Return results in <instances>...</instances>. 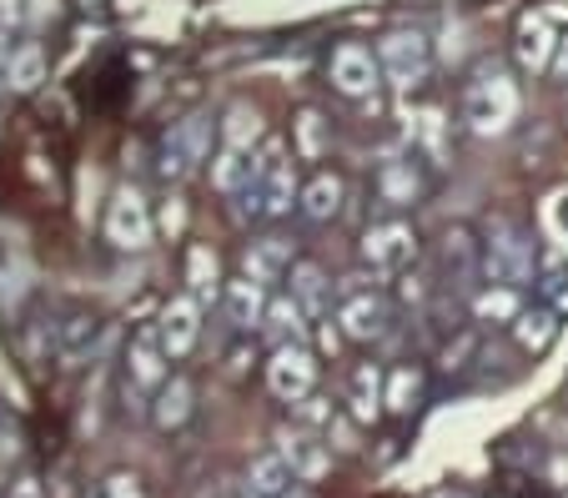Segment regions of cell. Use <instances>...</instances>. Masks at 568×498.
<instances>
[{
    "mask_svg": "<svg viewBox=\"0 0 568 498\" xmlns=\"http://www.w3.org/2000/svg\"><path fill=\"white\" fill-rule=\"evenodd\" d=\"M518 81L508 77L498 61H483L478 71L463 87V121H468L473 136H504L518 121Z\"/></svg>",
    "mask_w": 568,
    "mask_h": 498,
    "instance_id": "obj_1",
    "label": "cell"
},
{
    "mask_svg": "<svg viewBox=\"0 0 568 498\" xmlns=\"http://www.w3.org/2000/svg\"><path fill=\"white\" fill-rule=\"evenodd\" d=\"M166 363H172V353L161 343V327L156 323L136 327L126 343V358H121V398H126V413H151L156 388L172 378Z\"/></svg>",
    "mask_w": 568,
    "mask_h": 498,
    "instance_id": "obj_2",
    "label": "cell"
},
{
    "mask_svg": "<svg viewBox=\"0 0 568 498\" xmlns=\"http://www.w3.org/2000/svg\"><path fill=\"white\" fill-rule=\"evenodd\" d=\"M483 277L488 282H508V287H524L528 277L538 272V247L514 217H488L483 222Z\"/></svg>",
    "mask_w": 568,
    "mask_h": 498,
    "instance_id": "obj_3",
    "label": "cell"
},
{
    "mask_svg": "<svg viewBox=\"0 0 568 498\" xmlns=\"http://www.w3.org/2000/svg\"><path fill=\"white\" fill-rule=\"evenodd\" d=\"M212 131H216V121L206 111H192V116L176 121L166 131V141H161V162H156L161 182H186L206 162V152H212Z\"/></svg>",
    "mask_w": 568,
    "mask_h": 498,
    "instance_id": "obj_4",
    "label": "cell"
},
{
    "mask_svg": "<svg viewBox=\"0 0 568 498\" xmlns=\"http://www.w3.org/2000/svg\"><path fill=\"white\" fill-rule=\"evenodd\" d=\"M363 262L373 277L408 272L413 262H418V232H413V222H403V217L373 222V227L363 232Z\"/></svg>",
    "mask_w": 568,
    "mask_h": 498,
    "instance_id": "obj_5",
    "label": "cell"
},
{
    "mask_svg": "<svg viewBox=\"0 0 568 498\" xmlns=\"http://www.w3.org/2000/svg\"><path fill=\"white\" fill-rule=\"evenodd\" d=\"M377 61H383L387 87L413 91V87H423L433 71V45L423 31H387L383 41H377Z\"/></svg>",
    "mask_w": 568,
    "mask_h": 498,
    "instance_id": "obj_6",
    "label": "cell"
},
{
    "mask_svg": "<svg viewBox=\"0 0 568 498\" xmlns=\"http://www.w3.org/2000/svg\"><path fill=\"white\" fill-rule=\"evenodd\" d=\"M156 237V222H151V206L136 186H121L106 206V242L116 252H141Z\"/></svg>",
    "mask_w": 568,
    "mask_h": 498,
    "instance_id": "obj_7",
    "label": "cell"
},
{
    "mask_svg": "<svg viewBox=\"0 0 568 498\" xmlns=\"http://www.w3.org/2000/svg\"><path fill=\"white\" fill-rule=\"evenodd\" d=\"M327 77H333V87L343 91V96H353V101L373 96V91L387 81L377 51H373V45H363V41H343V45H337V51L327 55Z\"/></svg>",
    "mask_w": 568,
    "mask_h": 498,
    "instance_id": "obj_8",
    "label": "cell"
},
{
    "mask_svg": "<svg viewBox=\"0 0 568 498\" xmlns=\"http://www.w3.org/2000/svg\"><path fill=\"white\" fill-rule=\"evenodd\" d=\"M267 388H272V398H282V403H302L312 388H317V358H312L302 343L272 347V358H267Z\"/></svg>",
    "mask_w": 568,
    "mask_h": 498,
    "instance_id": "obj_9",
    "label": "cell"
},
{
    "mask_svg": "<svg viewBox=\"0 0 568 498\" xmlns=\"http://www.w3.org/2000/svg\"><path fill=\"white\" fill-rule=\"evenodd\" d=\"M373 186H377V202L393 206V212L418 206L423 192H428V176H423V166H418V152L383 162V166H377V176H373Z\"/></svg>",
    "mask_w": 568,
    "mask_h": 498,
    "instance_id": "obj_10",
    "label": "cell"
},
{
    "mask_svg": "<svg viewBox=\"0 0 568 498\" xmlns=\"http://www.w3.org/2000/svg\"><path fill=\"white\" fill-rule=\"evenodd\" d=\"M337 327L353 343H377L393 327V303L383 293H347L343 307H337Z\"/></svg>",
    "mask_w": 568,
    "mask_h": 498,
    "instance_id": "obj_11",
    "label": "cell"
},
{
    "mask_svg": "<svg viewBox=\"0 0 568 498\" xmlns=\"http://www.w3.org/2000/svg\"><path fill=\"white\" fill-rule=\"evenodd\" d=\"M156 327H161V343H166V353H172V358H186V353L196 347V337H202V303H196L192 293L166 297Z\"/></svg>",
    "mask_w": 568,
    "mask_h": 498,
    "instance_id": "obj_12",
    "label": "cell"
},
{
    "mask_svg": "<svg viewBox=\"0 0 568 498\" xmlns=\"http://www.w3.org/2000/svg\"><path fill=\"white\" fill-rule=\"evenodd\" d=\"M514 55L524 71H554V55H558V35H554V21L544 11H528L514 31Z\"/></svg>",
    "mask_w": 568,
    "mask_h": 498,
    "instance_id": "obj_13",
    "label": "cell"
},
{
    "mask_svg": "<svg viewBox=\"0 0 568 498\" xmlns=\"http://www.w3.org/2000/svg\"><path fill=\"white\" fill-rule=\"evenodd\" d=\"M247 498H302V478L287 468L282 454H262L247 464V484H242Z\"/></svg>",
    "mask_w": 568,
    "mask_h": 498,
    "instance_id": "obj_14",
    "label": "cell"
},
{
    "mask_svg": "<svg viewBox=\"0 0 568 498\" xmlns=\"http://www.w3.org/2000/svg\"><path fill=\"white\" fill-rule=\"evenodd\" d=\"M267 282H252L247 272L236 282H226V293H222V307L226 317H232V327H242V333H262V317H267Z\"/></svg>",
    "mask_w": 568,
    "mask_h": 498,
    "instance_id": "obj_15",
    "label": "cell"
},
{
    "mask_svg": "<svg viewBox=\"0 0 568 498\" xmlns=\"http://www.w3.org/2000/svg\"><path fill=\"white\" fill-rule=\"evenodd\" d=\"M277 454L287 458V468L302 478V484H317V478H327V468H333V454H327L312 434H302V428H282Z\"/></svg>",
    "mask_w": 568,
    "mask_h": 498,
    "instance_id": "obj_16",
    "label": "cell"
},
{
    "mask_svg": "<svg viewBox=\"0 0 568 498\" xmlns=\"http://www.w3.org/2000/svg\"><path fill=\"white\" fill-rule=\"evenodd\" d=\"M192 408H196V388L182 378V373H172V378L156 388V398H151V413H146V418L156 423L161 434H176V428L192 418Z\"/></svg>",
    "mask_w": 568,
    "mask_h": 498,
    "instance_id": "obj_17",
    "label": "cell"
},
{
    "mask_svg": "<svg viewBox=\"0 0 568 498\" xmlns=\"http://www.w3.org/2000/svg\"><path fill=\"white\" fill-rule=\"evenodd\" d=\"M186 293L196 297V303H216V297L226 293V277H222V257H216L206 242H192L186 247Z\"/></svg>",
    "mask_w": 568,
    "mask_h": 498,
    "instance_id": "obj_18",
    "label": "cell"
},
{
    "mask_svg": "<svg viewBox=\"0 0 568 498\" xmlns=\"http://www.w3.org/2000/svg\"><path fill=\"white\" fill-rule=\"evenodd\" d=\"M292 262H297V257H292V242L287 237H257L247 252H242V272H247L252 282H267V287L287 277Z\"/></svg>",
    "mask_w": 568,
    "mask_h": 498,
    "instance_id": "obj_19",
    "label": "cell"
},
{
    "mask_svg": "<svg viewBox=\"0 0 568 498\" xmlns=\"http://www.w3.org/2000/svg\"><path fill=\"white\" fill-rule=\"evenodd\" d=\"M287 293L297 297L307 317H327V307H333V282H327V272H322L317 262H292Z\"/></svg>",
    "mask_w": 568,
    "mask_h": 498,
    "instance_id": "obj_20",
    "label": "cell"
},
{
    "mask_svg": "<svg viewBox=\"0 0 568 498\" xmlns=\"http://www.w3.org/2000/svg\"><path fill=\"white\" fill-rule=\"evenodd\" d=\"M216 136H222V146H232V152H257L262 141H267V126H262V111L247 106V101H236V106H226V116L216 121Z\"/></svg>",
    "mask_w": 568,
    "mask_h": 498,
    "instance_id": "obj_21",
    "label": "cell"
},
{
    "mask_svg": "<svg viewBox=\"0 0 568 498\" xmlns=\"http://www.w3.org/2000/svg\"><path fill=\"white\" fill-rule=\"evenodd\" d=\"M343 196H347V186H343V176H333V172H317V176H307L302 182V217L307 222H333V217H343Z\"/></svg>",
    "mask_w": 568,
    "mask_h": 498,
    "instance_id": "obj_22",
    "label": "cell"
},
{
    "mask_svg": "<svg viewBox=\"0 0 568 498\" xmlns=\"http://www.w3.org/2000/svg\"><path fill=\"white\" fill-rule=\"evenodd\" d=\"M262 333L272 337V347L282 343H302V333H307V313H302V303L292 293H277L267 303V317H262Z\"/></svg>",
    "mask_w": 568,
    "mask_h": 498,
    "instance_id": "obj_23",
    "label": "cell"
},
{
    "mask_svg": "<svg viewBox=\"0 0 568 498\" xmlns=\"http://www.w3.org/2000/svg\"><path fill=\"white\" fill-rule=\"evenodd\" d=\"M347 403H353V413L363 423H373L387 403V373L377 368V363H363V368L353 373V393H347Z\"/></svg>",
    "mask_w": 568,
    "mask_h": 498,
    "instance_id": "obj_24",
    "label": "cell"
},
{
    "mask_svg": "<svg viewBox=\"0 0 568 498\" xmlns=\"http://www.w3.org/2000/svg\"><path fill=\"white\" fill-rule=\"evenodd\" d=\"M514 337L524 353H548L558 337V313L554 307H524V313L514 317Z\"/></svg>",
    "mask_w": 568,
    "mask_h": 498,
    "instance_id": "obj_25",
    "label": "cell"
},
{
    "mask_svg": "<svg viewBox=\"0 0 568 498\" xmlns=\"http://www.w3.org/2000/svg\"><path fill=\"white\" fill-rule=\"evenodd\" d=\"M413 152H423L433 166L448 162V116L438 106L418 111V121H413Z\"/></svg>",
    "mask_w": 568,
    "mask_h": 498,
    "instance_id": "obj_26",
    "label": "cell"
},
{
    "mask_svg": "<svg viewBox=\"0 0 568 498\" xmlns=\"http://www.w3.org/2000/svg\"><path fill=\"white\" fill-rule=\"evenodd\" d=\"M473 313H478V323H508L514 327V317L524 313V297H518V287H508V282H488V287L473 297Z\"/></svg>",
    "mask_w": 568,
    "mask_h": 498,
    "instance_id": "obj_27",
    "label": "cell"
},
{
    "mask_svg": "<svg viewBox=\"0 0 568 498\" xmlns=\"http://www.w3.org/2000/svg\"><path fill=\"white\" fill-rule=\"evenodd\" d=\"M45 81V51L36 41L16 45L11 65H6V91H16V96H26V91H36Z\"/></svg>",
    "mask_w": 568,
    "mask_h": 498,
    "instance_id": "obj_28",
    "label": "cell"
},
{
    "mask_svg": "<svg viewBox=\"0 0 568 498\" xmlns=\"http://www.w3.org/2000/svg\"><path fill=\"white\" fill-rule=\"evenodd\" d=\"M297 156L302 162H322V156H327V146H333V126H327V116H322V111H302L297 116Z\"/></svg>",
    "mask_w": 568,
    "mask_h": 498,
    "instance_id": "obj_29",
    "label": "cell"
},
{
    "mask_svg": "<svg viewBox=\"0 0 568 498\" xmlns=\"http://www.w3.org/2000/svg\"><path fill=\"white\" fill-rule=\"evenodd\" d=\"M252 176V156L247 152H232V146H222V152L212 156V186L222 196H236L242 186H247Z\"/></svg>",
    "mask_w": 568,
    "mask_h": 498,
    "instance_id": "obj_30",
    "label": "cell"
},
{
    "mask_svg": "<svg viewBox=\"0 0 568 498\" xmlns=\"http://www.w3.org/2000/svg\"><path fill=\"white\" fill-rule=\"evenodd\" d=\"M423 398V373L418 368H393L387 373V408L393 413H413Z\"/></svg>",
    "mask_w": 568,
    "mask_h": 498,
    "instance_id": "obj_31",
    "label": "cell"
},
{
    "mask_svg": "<svg viewBox=\"0 0 568 498\" xmlns=\"http://www.w3.org/2000/svg\"><path fill=\"white\" fill-rule=\"evenodd\" d=\"M538 293H544V307H554L558 317H568V267L558 252L544 257V282H538Z\"/></svg>",
    "mask_w": 568,
    "mask_h": 498,
    "instance_id": "obj_32",
    "label": "cell"
},
{
    "mask_svg": "<svg viewBox=\"0 0 568 498\" xmlns=\"http://www.w3.org/2000/svg\"><path fill=\"white\" fill-rule=\"evenodd\" d=\"M97 317H71V323H65L61 327V358L65 363H81V358H87V347L91 343H97Z\"/></svg>",
    "mask_w": 568,
    "mask_h": 498,
    "instance_id": "obj_33",
    "label": "cell"
},
{
    "mask_svg": "<svg viewBox=\"0 0 568 498\" xmlns=\"http://www.w3.org/2000/svg\"><path fill=\"white\" fill-rule=\"evenodd\" d=\"M87 498H141V478L126 474V468H116V474L97 478V484L87 488Z\"/></svg>",
    "mask_w": 568,
    "mask_h": 498,
    "instance_id": "obj_34",
    "label": "cell"
},
{
    "mask_svg": "<svg viewBox=\"0 0 568 498\" xmlns=\"http://www.w3.org/2000/svg\"><path fill=\"white\" fill-rule=\"evenodd\" d=\"M302 418L307 423H333V403L317 398V393H307V398H302Z\"/></svg>",
    "mask_w": 568,
    "mask_h": 498,
    "instance_id": "obj_35",
    "label": "cell"
},
{
    "mask_svg": "<svg viewBox=\"0 0 568 498\" xmlns=\"http://www.w3.org/2000/svg\"><path fill=\"white\" fill-rule=\"evenodd\" d=\"M31 6V26L41 31V26H51L55 16H61V0H26Z\"/></svg>",
    "mask_w": 568,
    "mask_h": 498,
    "instance_id": "obj_36",
    "label": "cell"
},
{
    "mask_svg": "<svg viewBox=\"0 0 568 498\" xmlns=\"http://www.w3.org/2000/svg\"><path fill=\"white\" fill-rule=\"evenodd\" d=\"M21 21H31V6H26V0H0V26L11 31V26H21Z\"/></svg>",
    "mask_w": 568,
    "mask_h": 498,
    "instance_id": "obj_37",
    "label": "cell"
},
{
    "mask_svg": "<svg viewBox=\"0 0 568 498\" xmlns=\"http://www.w3.org/2000/svg\"><path fill=\"white\" fill-rule=\"evenodd\" d=\"M6 498H45V488H41V478H36V474H21Z\"/></svg>",
    "mask_w": 568,
    "mask_h": 498,
    "instance_id": "obj_38",
    "label": "cell"
},
{
    "mask_svg": "<svg viewBox=\"0 0 568 498\" xmlns=\"http://www.w3.org/2000/svg\"><path fill=\"white\" fill-rule=\"evenodd\" d=\"M182 222H186L182 202H166V206H161V227H166V232H182Z\"/></svg>",
    "mask_w": 568,
    "mask_h": 498,
    "instance_id": "obj_39",
    "label": "cell"
},
{
    "mask_svg": "<svg viewBox=\"0 0 568 498\" xmlns=\"http://www.w3.org/2000/svg\"><path fill=\"white\" fill-rule=\"evenodd\" d=\"M554 77L568 81V35H558V55H554Z\"/></svg>",
    "mask_w": 568,
    "mask_h": 498,
    "instance_id": "obj_40",
    "label": "cell"
},
{
    "mask_svg": "<svg viewBox=\"0 0 568 498\" xmlns=\"http://www.w3.org/2000/svg\"><path fill=\"white\" fill-rule=\"evenodd\" d=\"M11 55H16V45H11V31L0 26V77H6V65H11Z\"/></svg>",
    "mask_w": 568,
    "mask_h": 498,
    "instance_id": "obj_41",
    "label": "cell"
},
{
    "mask_svg": "<svg viewBox=\"0 0 568 498\" xmlns=\"http://www.w3.org/2000/svg\"><path fill=\"white\" fill-rule=\"evenodd\" d=\"M6 454H16V438L6 434V428H0V458H6Z\"/></svg>",
    "mask_w": 568,
    "mask_h": 498,
    "instance_id": "obj_42",
    "label": "cell"
},
{
    "mask_svg": "<svg viewBox=\"0 0 568 498\" xmlns=\"http://www.w3.org/2000/svg\"><path fill=\"white\" fill-rule=\"evenodd\" d=\"M75 6H81V11H101V6H106V0H75Z\"/></svg>",
    "mask_w": 568,
    "mask_h": 498,
    "instance_id": "obj_43",
    "label": "cell"
},
{
    "mask_svg": "<svg viewBox=\"0 0 568 498\" xmlns=\"http://www.w3.org/2000/svg\"><path fill=\"white\" fill-rule=\"evenodd\" d=\"M433 498H468V494H433Z\"/></svg>",
    "mask_w": 568,
    "mask_h": 498,
    "instance_id": "obj_44",
    "label": "cell"
},
{
    "mask_svg": "<svg viewBox=\"0 0 568 498\" xmlns=\"http://www.w3.org/2000/svg\"><path fill=\"white\" fill-rule=\"evenodd\" d=\"M226 498H236V494H226ZM242 498H247V494H242Z\"/></svg>",
    "mask_w": 568,
    "mask_h": 498,
    "instance_id": "obj_45",
    "label": "cell"
}]
</instances>
